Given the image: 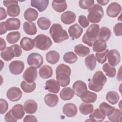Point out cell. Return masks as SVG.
<instances>
[{
	"mask_svg": "<svg viewBox=\"0 0 122 122\" xmlns=\"http://www.w3.org/2000/svg\"><path fill=\"white\" fill-rule=\"evenodd\" d=\"M71 69L63 63L59 64L56 69V80L61 87H66L70 83Z\"/></svg>",
	"mask_w": 122,
	"mask_h": 122,
	"instance_id": "cell-1",
	"label": "cell"
},
{
	"mask_svg": "<svg viewBox=\"0 0 122 122\" xmlns=\"http://www.w3.org/2000/svg\"><path fill=\"white\" fill-rule=\"evenodd\" d=\"M107 81V78L103 72L101 71H96L88 84L90 90L95 92L101 91Z\"/></svg>",
	"mask_w": 122,
	"mask_h": 122,
	"instance_id": "cell-2",
	"label": "cell"
},
{
	"mask_svg": "<svg viewBox=\"0 0 122 122\" xmlns=\"http://www.w3.org/2000/svg\"><path fill=\"white\" fill-rule=\"evenodd\" d=\"M49 32L54 42L57 43H61L69 39V35L67 31L63 29L61 24L58 23L52 24Z\"/></svg>",
	"mask_w": 122,
	"mask_h": 122,
	"instance_id": "cell-3",
	"label": "cell"
},
{
	"mask_svg": "<svg viewBox=\"0 0 122 122\" xmlns=\"http://www.w3.org/2000/svg\"><path fill=\"white\" fill-rule=\"evenodd\" d=\"M100 31V26L98 24H93L86 30V33L82 38V42L90 47L93 45L94 42L96 40Z\"/></svg>",
	"mask_w": 122,
	"mask_h": 122,
	"instance_id": "cell-4",
	"label": "cell"
},
{
	"mask_svg": "<svg viewBox=\"0 0 122 122\" xmlns=\"http://www.w3.org/2000/svg\"><path fill=\"white\" fill-rule=\"evenodd\" d=\"M88 20L91 23H99L104 15L102 8L96 4L88 10Z\"/></svg>",
	"mask_w": 122,
	"mask_h": 122,
	"instance_id": "cell-5",
	"label": "cell"
},
{
	"mask_svg": "<svg viewBox=\"0 0 122 122\" xmlns=\"http://www.w3.org/2000/svg\"><path fill=\"white\" fill-rule=\"evenodd\" d=\"M33 40L35 47L41 51L47 50L52 44L50 37L42 34L37 36Z\"/></svg>",
	"mask_w": 122,
	"mask_h": 122,
	"instance_id": "cell-6",
	"label": "cell"
},
{
	"mask_svg": "<svg viewBox=\"0 0 122 122\" xmlns=\"http://www.w3.org/2000/svg\"><path fill=\"white\" fill-rule=\"evenodd\" d=\"M43 62L42 56L38 53H31L27 58V63L31 67L39 68L42 64Z\"/></svg>",
	"mask_w": 122,
	"mask_h": 122,
	"instance_id": "cell-7",
	"label": "cell"
},
{
	"mask_svg": "<svg viewBox=\"0 0 122 122\" xmlns=\"http://www.w3.org/2000/svg\"><path fill=\"white\" fill-rule=\"evenodd\" d=\"M22 92L19 88L12 87L10 88L6 92L7 98L12 101L16 102L20 99L22 96Z\"/></svg>",
	"mask_w": 122,
	"mask_h": 122,
	"instance_id": "cell-8",
	"label": "cell"
},
{
	"mask_svg": "<svg viewBox=\"0 0 122 122\" xmlns=\"http://www.w3.org/2000/svg\"><path fill=\"white\" fill-rule=\"evenodd\" d=\"M38 72L36 68L30 67L28 68L24 72L22 77L28 83H32L37 77Z\"/></svg>",
	"mask_w": 122,
	"mask_h": 122,
	"instance_id": "cell-9",
	"label": "cell"
},
{
	"mask_svg": "<svg viewBox=\"0 0 122 122\" xmlns=\"http://www.w3.org/2000/svg\"><path fill=\"white\" fill-rule=\"evenodd\" d=\"M24 69V63L23 61L15 60L11 61L9 65V70L14 75H19L21 73Z\"/></svg>",
	"mask_w": 122,
	"mask_h": 122,
	"instance_id": "cell-10",
	"label": "cell"
},
{
	"mask_svg": "<svg viewBox=\"0 0 122 122\" xmlns=\"http://www.w3.org/2000/svg\"><path fill=\"white\" fill-rule=\"evenodd\" d=\"M107 57L109 64L112 66L117 65L121 61V56L119 52L115 50H111L108 51Z\"/></svg>",
	"mask_w": 122,
	"mask_h": 122,
	"instance_id": "cell-11",
	"label": "cell"
},
{
	"mask_svg": "<svg viewBox=\"0 0 122 122\" xmlns=\"http://www.w3.org/2000/svg\"><path fill=\"white\" fill-rule=\"evenodd\" d=\"M121 5L116 2H112L109 5L106 10V13L108 16L112 18L116 17L121 12Z\"/></svg>",
	"mask_w": 122,
	"mask_h": 122,
	"instance_id": "cell-12",
	"label": "cell"
},
{
	"mask_svg": "<svg viewBox=\"0 0 122 122\" xmlns=\"http://www.w3.org/2000/svg\"><path fill=\"white\" fill-rule=\"evenodd\" d=\"M44 89L50 92L57 93L60 91V85L57 81L52 79L47 81Z\"/></svg>",
	"mask_w": 122,
	"mask_h": 122,
	"instance_id": "cell-13",
	"label": "cell"
},
{
	"mask_svg": "<svg viewBox=\"0 0 122 122\" xmlns=\"http://www.w3.org/2000/svg\"><path fill=\"white\" fill-rule=\"evenodd\" d=\"M70 36L72 40L77 39L80 37L83 32V29L78 24L71 26L68 29Z\"/></svg>",
	"mask_w": 122,
	"mask_h": 122,
	"instance_id": "cell-14",
	"label": "cell"
},
{
	"mask_svg": "<svg viewBox=\"0 0 122 122\" xmlns=\"http://www.w3.org/2000/svg\"><path fill=\"white\" fill-rule=\"evenodd\" d=\"M62 111L67 117H72L77 114V108L73 103H67L63 106Z\"/></svg>",
	"mask_w": 122,
	"mask_h": 122,
	"instance_id": "cell-15",
	"label": "cell"
},
{
	"mask_svg": "<svg viewBox=\"0 0 122 122\" xmlns=\"http://www.w3.org/2000/svg\"><path fill=\"white\" fill-rule=\"evenodd\" d=\"M20 26V21L18 18H9L5 21V27L7 30H18Z\"/></svg>",
	"mask_w": 122,
	"mask_h": 122,
	"instance_id": "cell-16",
	"label": "cell"
},
{
	"mask_svg": "<svg viewBox=\"0 0 122 122\" xmlns=\"http://www.w3.org/2000/svg\"><path fill=\"white\" fill-rule=\"evenodd\" d=\"M72 88L74 93L78 97H80L84 92L87 90V86L86 83L81 81H75L72 85Z\"/></svg>",
	"mask_w": 122,
	"mask_h": 122,
	"instance_id": "cell-17",
	"label": "cell"
},
{
	"mask_svg": "<svg viewBox=\"0 0 122 122\" xmlns=\"http://www.w3.org/2000/svg\"><path fill=\"white\" fill-rule=\"evenodd\" d=\"M24 109L27 113L33 114L37 110L38 105L37 102L33 100H28L24 103Z\"/></svg>",
	"mask_w": 122,
	"mask_h": 122,
	"instance_id": "cell-18",
	"label": "cell"
},
{
	"mask_svg": "<svg viewBox=\"0 0 122 122\" xmlns=\"http://www.w3.org/2000/svg\"><path fill=\"white\" fill-rule=\"evenodd\" d=\"M76 17V15L74 12L71 11H67L61 14V19L63 23L69 25L75 21Z\"/></svg>",
	"mask_w": 122,
	"mask_h": 122,
	"instance_id": "cell-19",
	"label": "cell"
},
{
	"mask_svg": "<svg viewBox=\"0 0 122 122\" xmlns=\"http://www.w3.org/2000/svg\"><path fill=\"white\" fill-rule=\"evenodd\" d=\"M20 46L24 51H30L32 50L35 46L34 40L30 38L24 37L20 40Z\"/></svg>",
	"mask_w": 122,
	"mask_h": 122,
	"instance_id": "cell-20",
	"label": "cell"
},
{
	"mask_svg": "<svg viewBox=\"0 0 122 122\" xmlns=\"http://www.w3.org/2000/svg\"><path fill=\"white\" fill-rule=\"evenodd\" d=\"M80 97L84 102L93 103L96 101L97 95L95 93L87 90L81 94Z\"/></svg>",
	"mask_w": 122,
	"mask_h": 122,
	"instance_id": "cell-21",
	"label": "cell"
},
{
	"mask_svg": "<svg viewBox=\"0 0 122 122\" xmlns=\"http://www.w3.org/2000/svg\"><path fill=\"white\" fill-rule=\"evenodd\" d=\"M30 4L32 7L36 8L40 12L43 11L49 4L48 0H31Z\"/></svg>",
	"mask_w": 122,
	"mask_h": 122,
	"instance_id": "cell-22",
	"label": "cell"
},
{
	"mask_svg": "<svg viewBox=\"0 0 122 122\" xmlns=\"http://www.w3.org/2000/svg\"><path fill=\"white\" fill-rule=\"evenodd\" d=\"M44 102L47 106L50 107H53L57 105L59 102V98L56 94L48 93L44 97Z\"/></svg>",
	"mask_w": 122,
	"mask_h": 122,
	"instance_id": "cell-23",
	"label": "cell"
},
{
	"mask_svg": "<svg viewBox=\"0 0 122 122\" xmlns=\"http://www.w3.org/2000/svg\"><path fill=\"white\" fill-rule=\"evenodd\" d=\"M11 110L12 114L17 120L21 119L25 114L24 107L20 104L15 105Z\"/></svg>",
	"mask_w": 122,
	"mask_h": 122,
	"instance_id": "cell-24",
	"label": "cell"
},
{
	"mask_svg": "<svg viewBox=\"0 0 122 122\" xmlns=\"http://www.w3.org/2000/svg\"><path fill=\"white\" fill-rule=\"evenodd\" d=\"M38 14V12L35 9L29 8L25 10L24 13V17L26 20L31 22L37 19Z\"/></svg>",
	"mask_w": 122,
	"mask_h": 122,
	"instance_id": "cell-25",
	"label": "cell"
},
{
	"mask_svg": "<svg viewBox=\"0 0 122 122\" xmlns=\"http://www.w3.org/2000/svg\"><path fill=\"white\" fill-rule=\"evenodd\" d=\"M112 34L110 30L105 27H102L100 29L97 37L99 40L105 42L109 40Z\"/></svg>",
	"mask_w": 122,
	"mask_h": 122,
	"instance_id": "cell-26",
	"label": "cell"
},
{
	"mask_svg": "<svg viewBox=\"0 0 122 122\" xmlns=\"http://www.w3.org/2000/svg\"><path fill=\"white\" fill-rule=\"evenodd\" d=\"M90 114H91L89 115L90 119L86 121L102 122L105 118V116L102 113L99 109H96Z\"/></svg>",
	"mask_w": 122,
	"mask_h": 122,
	"instance_id": "cell-27",
	"label": "cell"
},
{
	"mask_svg": "<svg viewBox=\"0 0 122 122\" xmlns=\"http://www.w3.org/2000/svg\"><path fill=\"white\" fill-rule=\"evenodd\" d=\"M51 6L53 9L58 12H62L67 8V4L65 0H53Z\"/></svg>",
	"mask_w": 122,
	"mask_h": 122,
	"instance_id": "cell-28",
	"label": "cell"
},
{
	"mask_svg": "<svg viewBox=\"0 0 122 122\" xmlns=\"http://www.w3.org/2000/svg\"><path fill=\"white\" fill-rule=\"evenodd\" d=\"M53 73L52 68L47 65L41 67L39 70V75L43 79H48L51 77Z\"/></svg>",
	"mask_w": 122,
	"mask_h": 122,
	"instance_id": "cell-29",
	"label": "cell"
},
{
	"mask_svg": "<svg viewBox=\"0 0 122 122\" xmlns=\"http://www.w3.org/2000/svg\"><path fill=\"white\" fill-rule=\"evenodd\" d=\"M23 28L24 32L28 35H33L37 33V28L33 22L30 21L24 22Z\"/></svg>",
	"mask_w": 122,
	"mask_h": 122,
	"instance_id": "cell-30",
	"label": "cell"
},
{
	"mask_svg": "<svg viewBox=\"0 0 122 122\" xmlns=\"http://www.w3.org/2000/svg\"><path fill=\"white\" fill-rule=\"evenodd\" d=\"M74 94V91L71 87H65L61 90L60 93V96L62 100L67 101L71 99Z\"/></svg>",
	"mask_w": 122,
	"mask_h": 122,
	"instance_id": "cell-31",
	"label": "cell"
},
{
	"mask_svg": "<svg viewBox=\"0 0 122 122\" xmlns=\"http://www.w3.org/2000/svg\"><path fill=\"white\" fill-rule=\"evenodd\" d=\"M46 61L51 64H55L58 62L60 59L59 53L55 51H51L47 52L46 55Z\"/></svg>",
	"mask_w": 122,
	"mask_h": 122,
	"instance_id": "cell-32",
	"label": "cell"
},
{
	"mask_svg": "<svg viewBox=\"0 0 122 122\" xmlns=\"http://www.w3.org/2000/svg\"><path fill=\"white\" fill-rule=\"evenodd\" d=\"M18 2L13 3L7 7V13L10 17H17L20 13V8Z\"/></svg>",
	"mask_w": 122,
	"mask_h": 122,
	"instance_id": "cell-33",
	"label": "cell"
},
{
	"mask_svg": "<svg viewBox=\"0 0 122 122\" xmlns=\"http://www.w3.org/2000/svg\"><path fill=\"white\" fill-rule=\"evenodd\" d=\"M74 51L76 54L80 57L86 56L90 52V49L81 44L76 45L74 47Z\"/></svg>",
	"mask_w": 122,
	"mask_h": 122,
	"instance_id": "cell-34",
	"label": "cell"
},
{
	"mask_svg": "<svg viewBox=\"0 0 122 122\" xmlns=\"http://www.w3.org/2000/svg\"><path fill=\"white\" fill-rule=\"evenodd\" d=\"M99 109L104 115L108 116L113 112L115 108L106 102H103L99 105Z\"/></svg>",
	"mask_w": 122,
	"mask_h": 122,
	"instance_id": "cell-35",
	"label": "cell"
},
{
	"mask_svg": "<svg viewBox=\"0 0 122 122\" xmlns=\"http://www.w3.org/2000/svg\"><path fill=\"white\" fill-rule=\"evenodd\" d=\"M87 68L90 71H93L96 65V59L93 54H90L87 56L84 60Z\"/></svg>",
	"mask_w": 122,
	"mask_h": 122,
	"instance_id": "cell-36",
	"label": "cell"
},
{
	"mask_svg": "<svg viewBox=\"0 0 122 122\" xmlns=\"http://www.w3.org/2000/svg\"><path fill=\"white\" fill-rule=\"evenodd\" d=\"M0 56L5 61H9L15 57V54L12 49L10 47H7L0 52Z\"/></svg>",
	"mask_w": 122,
	"mask_h": 122,
	"instance_id": "cell-37",
	"label": "cell"
},
{
	"mask_svg": "<svg viewBox=\"0 0 122 122\" xmlns=\"http://www.w3.org/2000/svg\"><path fill=\"white\" fill-rule=\"evenodd\" d=\"M120 97L118 93L115 91H109L106 95V100L112 105L116 104L119 101Z\"/></svg>",
	"mask_w": 122,
	"mask_h": 122,
	"instance_id": "cell-38",
	"label": "cell"
},
{
	"mask_svg": "<svg viewBox=\"0 0 122 122\" xmlns=\"http://www.w3.org/2000/svg\"><path fill=\"white\" fill-rule=\"evenodd\" d=\"M80 112L84 115H87L93 111V105L89 103H82L79 106Z\"/></svg>",
	"mask_w": 122,
	"mask_h": 122,
	"instance_id": "cell-39",
	"label": "cell"
},
{
	"mask_svg": "<svg viewBox=\"0 0 122 122\" xmlns=\"http://www.w3.org/2000/svg\"><path fill=\"white\" fill-rule=\"evenodd\" d=\"M92 50L94 52H100L105 51L107 48V44L105 42L96 40L92 45Z\"/></svg>",
	"mask_w": 122,
	"mask_h": 122,
	"instance_id": "cell-40",
	"label": "cell"
},
{
	"mask_svg": "<svg viewBox=\"0 0 122 122\" xmlns=\"http://www.w3.org/2000/svg\"><path fill=\"white\" fill-rule=\"evenodd\" d=\"M36 85L35 82L28 83L25 81H22L20 83V87L24 92L30 93L32 92L36 89Z\"/></svg>",
	"mask_w": 122,
	"mask_h": 122,
	"instance_id": "cell-41",
	"label": "cell"
},
{
	"mask_svg": "<svg viewBox=\"0 0 122 122\" xmlns=\"http://www.w3.org/2000/svg\"><path fill=\"white\" fill-rule=\"evenodd\" d=\"M37 24L39 27L42 30H48L51 24V20L46 17H40L37 20Z\"/></svg>",
	"mask_w": 122,
	"mask_h": 122,
	"instance_id": "cell-42",
	"label": "cell"
},
{
	"mask_svg": "<svg viewBox=\"0 0 122 122\" xmlns=\"http://www.w3.org/2000/svg\"><path fill=\"white\" fill-rule=\"evenodd\" d=\"M20 38V33L18 31H12L9 33L6 36V40L10 44L16 43Z\"/></svg>",
	"mask_w": 122,
	"mask_h": 122,
	"instance_id": "cell-43",
	"label": "cell"
},
{
	"mask_svg": "<svg viewBox=\"0 0 122 122\" xmlns=\"http://www.w3.org/2000/svg\"><path fill=\"white\" fill-rule=\"evenodd\" d=\"M102 70L107 76L110 78H113L116 75V69L108 63H105L103 65Z\"/></svg>",
	"mask_w": 122,
	"mask_h": 122,
	"instance_id": "cell-44",
	"label": "cell"
},
{
	"mask_svg": "<svg viewBox=\"0 0 122 122\" xmlns=\"http://www.w3.org/2000/svg\"><path fill=\"white\" fill-rule=\"evenodd\" d=\"M63 59L65 62L68 63L72 64L75 63L77 61L78 57L76 54L73 52L69 51L64 54Z\"/></svg>",
	"mask_w": 122,
	"mask_h": 122,
	"instance_id": "cell-45",
	"label": "cell"
},
{
	"mask_svg": "<svg viewBox=\"0 0 122 122\" xmlns=\"http://www.w3.org/2000/svg\"><path fill=\"white\" fill-rule=\"evenodd\" d=\"M122 112L118 109H115L113 112L109 116L108 119L110 121L113 122H120L122 119Z\"/></svg>",
	"mask_w": 122,
	"mask_h": 122,
	"instance_id": "cell-46",
	"label": "cell"
},
{
	"mask_svg": "<svg viewBox=\"0 0 122 122\" xmlns=\"http://www.w3.org/2000/svg\"><path fill=\"white\" fill-rule=\"evenodd\" d=\"M108 51H109V50L108 49H106L105 51L102 52H97L96 53L95 58L99 63L101 64H102L106 61L107 55Z\"/></svg>",
	"mask_w": 122,
	"mask_h": 122,
	"instance_id": "cell-47",
	"label": "cell"
},
{
	"mask_svg": "<svg viewBox=\"0 0 122 122\" xmlns=\"http://www.w3.org/2000/svg\"><path fill=\"white\" fill-rule=\"evenodd\" d=\"M94 1L93 0H80L79 1L80 7L84 10H88L93 5Z\"/></svg>",
	"mask_w": 122,
	"mask_h": 122,
	"instance_id": "cell-48",
	"label": "cell"
},
{
	"mask_svg": "<svg viewBox=\"0 0 122 122\" xmlns=\"http://www.w3.org/2000/svg\"><path fill=\"white\" fill-rule=\"evenodd\" d=\"M9 105L7 101L3 99L0 100V113L1 114L5 113L8 109Z\"/></svg>",
	"mask_w": 122,
	"mask_h": 122,
	"instance_id": "cell-49",
	"label": "cell"
},
{
	"mask_svg": "<svg viewBox=\"0 0 122 122\" xmlns=\"http://www.w3.org/2000/svg\"><path fill=\"white\" fill-rule=\"evenodd\" d=\"M78 22L80 25L83 28H85L89 25V22L86 17L84 15H80L78 18Z\"/></svg>",
	"mask_w": 122,
	"mask_h": 122,
	"instance_id": "cell-50",
	"label": "cell"
},
{
	"mask_svg": "<svg viewBox=\"0 0 122 122\" xmlns=\"http://www.w3.org/2000/svg\"><path fill=\"white\" fill-rule=\"evenodd\" d=\"M113 31L116 36L122 35V23L120 22L115 24L113 27Z\"/></svg>",
	"mask_w": 122,
	"mask_h": 122,
	"instance_id": "cell-51",
	"label": "cell"
},
{
	"mask_svg": "<svg viewBox=\"0 0 122 122\" xmlns=\"http://www.w3.org/2000/svg\"><path fill=\"white\" fill-rule=\"evenodd\" d=\"M10 47L14 51L15 57H20L21 55L22 50L21 49V47L18 44H14L11 45Z\"/></svg>",
	"mask_w": 122,
	"mask_h": 122,
	"instance_id": "cell-52",
	"label": "cell"
},
{
	"mask_svg": "<svg viewBox=\"0 0 122 122\" xmlns=\"http://www.w3.org/2000/svg\"><path fill=\"white\" fill-rule=\"evenodd\" d=\"M4 118L5 121L7 122H15L17 121V119L12 114L11 110L6 113Z\"/></svg>",
	"mask_w": 122,
	"mask_h": 122,
	"instance_id": "cell-53",
	"label": "cell"
},
{
	"mask_svg": "<svg viewBox=\"0 0 122 122\" xmlns=\"http://www.w3.org/2000/svg\"><path fill=\"white\" fill-rule=\"evenodd\" d=\"M38 121L35 116L32 115H26L23 119L24 122H37Z\"/></svg>",
	"mask_w": 122,
	"mask_h": 122,
	"instance_id": "cell-54",
	"label": "cell"
},
{
	"mask_svg": "<svg viewBox=\"0 0 122 122\" xmlns=\"http://www.w3.org/2000/svg\"><path fill=\"white\" fill-rule=\"evenodd\" d=\"M7 30L5 27V21L1 22L0 23V34L2 35L7 32Z\"/></svg>",
	"mask_w": 122,
	"mask_h": 122,
	"instance_id": "cell-55",
	"label": "cell"
},
{
	"mask_svg": "<svg viewBox=\"0 0 122 122\" xmlns=\"http://www.w3.org/2000/svg\"><path fill=\"white\" fill-rule=\"evenodd\" d=\"M0 20H2L5 19L7 17V13L5 9L2 7L0 8Z\"/></svg>",
	"mask_w": 122,
	"mask_h": 122,
	"instance_id": "cell-56",
	"label": "cell"
},
{
	"mask_svg": "<svg viewBox=\"0 0 122 122\" xmlns=\"http://www.w3.org/2000/svg\"><path fill=\"white\" fill-rule=\"evenodd\" d=\"M0 50L3 51L4 50L6 46V43L5 41V40L2 39V38H0Z\"/></svg>",
	"mask_w": 122,
	"mask_h": 122,
	"instance_id": "cell-57",
	"label": "cell"
},
{
	"mask_svg": "<svg viewBox=\"0 0 122 122\" xmlns=\"http://www.w3.org/2000/svg\"><path fill=\"white\" fill-rule=\"evenodd\" d=\"M18 2L17 1H15V0H8V1H3V5L5 6V7H8V6L14 3H16Z\"/></svg>",
	"mask_w": 122,
	"mask_h": 122,
	"instance_id": "cell-58",
	"label": "cell"
},
{
	"mask_svg": "<svg viewBox=\"0 0 122 122\" xmlns=\"http://www.w3.org/2000/svg\"><path fill=\"white\" fill-rule=\"evenodd\" d=\"M97 2L100 5H102V6H104L105 5H106L109 2V0H97Z\"/></svg>",
	"mask_w": 122,
	"mask_h": 122,
	"instance_id": "cell-59",
	"label": "cell"
}]
</instances>
